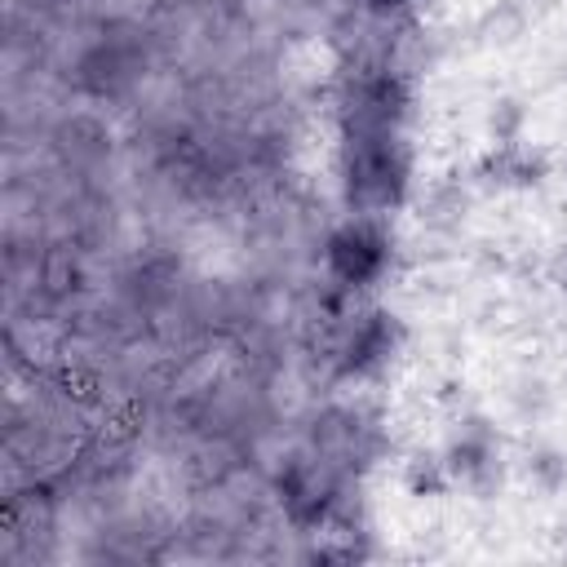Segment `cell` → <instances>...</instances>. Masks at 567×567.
Wrapping results in <instances>:
<instances>
[{"label":"cell","mask_w":567,"mask_h":567,"mask_svg":"<svg viewBox=\"0 0 567 567\" xmlns=\"http://www.w3.org/2000/svg\"><path fill=\"white\" fill-rule=\"evenodd\" d=\"M399 337H403V328H399L394 315H385V310L368 315L363 323H354V332H350V341H346L341 372H346V377H368V372H377V368L390 363V354L399 350Z\"/></svg>","instance_id":"obj_6"},{"label":"cell","mask_w":567,"mask_h":567,"mask_svg":"<svg viewBox=\"0 0 567 567\" xmlns=\"http://www.w3.org/2000/svg\"><path fill=\"white\" fill-rule=\"evenodd\" d=\"M279 492H284V509L297 527H315L328 518L332 509V483L315 470V465H292L284 478H279Z\"/></svg>","instance_id":"obj_7"},{"label":"cell","mask_w":567,"mask_h":567,"mask_svg":"<svg viewBox=\"0 0 567 567\" xmlns=\"http://www.w3.org/2000/svg\"><path fill=\"white\" fill-rule=\"evenodd\" d=\"M545 177H549V159L527 142H492V151L478 155L474 164V182L487 190H532Z\"/></svg>","instance_id":"obj_4"},{"label":"cell","mask_w":567,"mask_h":567,"mask_svg":"<svg viewBox=\"0 0 567 567\" xmlns=\"http://www.w3.org/2000/svg\"><path fill=\"white\" fill-rule=\"evenodd\" d=\"M403 487L421 501H434V496H447L452 492V474H447V461L443 452H412L403 461Z\"/></svg>","instance_id":"obj_8"},{"label":"cell","mask_w":567,"mask_h":567,"mask_svg":"<svg viewBox=\"0 0 567 567\" xmlns=\"http://www.w3.org/2000/svg\"><path fill=\"white\" fill-rule=\"evenodd\" d=\"M44 284H49L53 292H71V288L80 284V270H75V261H71L66 252H53V257L44 261Z\"/></svg>","instance_id":"obj_11"},{"label":"cell","mask_w":567,"mask_h":567,"mask_svg":"<svg viewBox=\"0 0 567 567\" xmlns=\"http://www.w3.org/2000/svg\"><path fill=\"white\" fill-rule=\"evenodd\" d=\"M523 474H527V483H532L536 492L554 496V492L567 487V452L554 447V443H532V447L523 452Z\"/></svg>","instance_id":"obj_9"},{"label":"cell","mask_w":567,"mask_h":567,"mask_svg":"<svg viewBox=\"0 0 567 567\" xmlns=\"http://www.w3.org/2000/svg\"><path fill=\"white\" fill-rule=\"evenodd\" d=\"M523 124H527V111L518 97H496L492 111H487V133L492 142H523Z\"/></svg>","instance_id":"obj_10"},{"label":"cell","mask_w":567,"mask_h":567,"mask_svg":"<svg viewBox=\"0 0 567 567\" xmlns=\"http://www.w3.org/2000/svg\"><path fill=\"white\" fill-rule=\"evenodd\" d=\"M385 266H390V235L372 217H354L328 235V270L337 284L363 288L381 279Z\"/></svg>","instance_id":"obj_3"},{"label":"cell","mask_w":567,"mask_h":567,"mask_svg":"<svg viewBox=\"0 0 567 567\" xmlns=\"http://www.w3.org/2000/svg\"><path fill=\"white\" fill-rule=\"evenodd\" d=\"M372 13H390V9H399V4H408V0H363Z\"/></svg>","instance_id":"obj_12"},{"label":"cell","mask_w":567,"mask_h":567,"mask_svg":"<svg viewBox=\"0 0 567 567\" xmlns=\"http://www.w3.org/2000/svg\"><path fill=\"white\" fill-rule=\"evenodd\" d=\"M408 115V84L390 71L363 80L350 97V137L359 133H399Z\"/></svg>","instance_id":"obj_5"},{"label":"cell","mask_w":567,"mask_h":567,"mask_svg":"<svg viewBox=\"0 0 567 567\" xmlns=\"http://www.w3.org/2000/svg\"><path fill=\"white\" fill-rule=\"evenodd\" d=\"M408 190V151L399 133H359L346 155V195L368 213H385Z\"/></svg>","instance_id":"obj_1"},{"label":"cell","mask_w":567,"mask_h":567,"mask_svg":"<svg viewBox=\"0 0 567 567\" xmlns=\"http://www.w3.org/2000/svg\"><path fill=\"white\" fill-rule=\"evenodd\" d=\"M443 461H447V474L452 483H461L474 501H492L505 483V461H501V443H496V430L483 421V416H470L452 443L443 447Z\"/></svg>","instance_id":"obj_2"}]
</instances>
